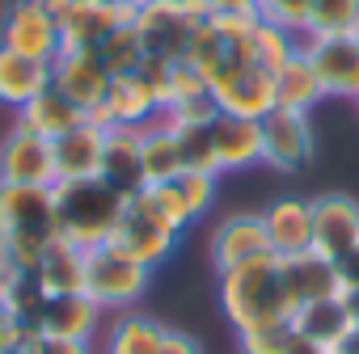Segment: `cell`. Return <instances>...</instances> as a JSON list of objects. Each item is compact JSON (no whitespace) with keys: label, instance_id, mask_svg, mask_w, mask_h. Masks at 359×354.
Masks as SVG:
<instances>
[{"label":"cell","instance_id":"cell-1","mask_svg":"<svg viewBox=\"0 0 359 354\" xmlns=\"http://www.w3.org/2000/svg\"><path fill=\"white\" fill-rule=\"evenodd\" d=\"M220 308L237 333L262 329V325H292L300 312V299L283 274V257L266 253L258 262L224 270L220 274Z\"/></svg>","mask_w":359,"mask_h":354},{"label":"cell","instance_id":"cell-2","mask_svg":"<svg viewBox=\"0 0 359 354\" xmlns=\"http://www.w3.org/2000/svg\"><path fill=\"white\" fill-rule=\"evenodd\" d=\"M60 241L51 186H5L0 182V249L18 274H34L43 253Z\"/></svg>","mask_w":359,"mask_h":354},{"label":"cell","instance_id":"cell-3","mask_svg":"<svg viewBox=\"0 0 359 354\" xmlns=\"http://www.w3.org/2000/svg\"><path fill=\"white\" fill-rule=\"evenodd\" d=\"M51 194H55L60 241H68L85 253L110 245V236L127 211V199L114 186H106L102 177H76V182H55Z\"/></svg>","mask_w":359,"mask_h":354},{"label":"cell","instance_id":"cell-4","mask_svg":"<svg viewBox=\"0 0 359 354\" xmlns=\"http://www.w3.org/2000/svg\"><path fill=\"white\" fill-rule=\"evenodd\" d=\"M216 13L212 0H152L135 13V34L148 59H187L191 38Z\"/></svg>","mask_w":359,"mask_h":354},{"label":"cell","instance_id":"cell-5","mask_svg":"<svg viewBox=\"0 0 359 354\" xmlns=\"http://www.w3.org/2000/svg\"><path fill=\"white\" fill-rule=\"evenodd\" d=\"M43 9L60 26V51H93L114 30L135 26V13L123 0H43Z\"/></svg>","mask_w":359,"mask_h":354},{"label":"cell","instance_id":"cell-6","mask_svg":"<svg viewBox=\"0 0 359 354\" xmlns=\"http://www.w3.org/2000/svg\"><path fill=\"white\" fill-rule=\"evenodd\" d=\"M152 283V270L118 253L114 245L89 249L85 257V295L106 312V308H131Z\"/></svg>","mask_w":359,"mask_h":354},{"label":"cell","instance_id":"cell-7","mask_svg":"<svg viewBox=\"0 0 359 354\" xmlns=\"http://www.w3.org/2000/svg\"><path fill=\"white\" fill-rule=\"evenodd\" d=\"M296 47L309 55L325 97L359 101V34H300Z\"/></svg>","mask_w":359,"mask_h":354},{"label":"cell","instance_id":"cell-8","mask_svg":"<svg viewBox=\"0 0 359 354\" xmlns=\"http://www.w3.org/2000/svg\"><path fill=\"white\" fill-rule=\"evenodd\" d=\"M177 236H182V232H173L169 224H161L156 211L144 203V194H135V199H127V211H123V220H118L110 245H114L118 253H127L131 262L156 270V266L169 262V253L177 249Z\"/></svg>","mask_w":359,"mask_h":354},{"label":"cell","instance_id":"cell-9","mask_svg":"<svg viewBox=\"0 0 359 354\" xmlns=\"http://www.w3.org/2000/svg\"><path fill=\"white\" fill-rule=\"evenodd\" d=\"M313 122L300 110H283L275 106L262 118V164H271L275 173H304L313 160Z\"/></svg>","mask_w":359,"mask_h":354},{"label":"cell","instance_id":"cell-10","mask_svg":"<svg viewBox=\"0 0 359 354\" xmlns=\"http://www.w3.org/2000/svg\"><path fill=\"white\" fill-rule=\"evenodd\" d=\"M0 47L30 55V59H47L55 64L60 55V26L43 5L30 0H5V17H0Z\"/></svg>","mask_w":359,"mask_h":354},{"label":"cell","instance_id":"cell-11","mask_svg":"<svg viewBox=\"0 0 359 354\" xmlns=\"http://www.w3.org/2000/svg\"><path fill=\"white\" fill-rule=\"evenodd\" d=\"M212 101L220 106V114H237V118H266L275 106H279V93H275V72L258 68V64H241L224 76H216L208 85Z\"/></svg>","mask_w":359,"mask_h":354},{"label":"cell","instance_id":"cell-12","mask_svg":"<svg viewBox=\"0 0 359 354\" xmlns=\"http://www.w3.org/2000/svg\"><path fill=\"white\" fill-rule=\"evenodd\" d=\"M0 182L5 186H55V152L51 139L13 127L0 143Z\"/></svg>","mask_w":359,"mask_h":354},{"label":"cell","instance_id":"cell-13","mask_svg":"<svg viewBox=\"0 0 359 354\" xmlns=\"http://www.w3.org/2000/svg\"><path fill=\"white\" fill-rule=\"evenodd\" d=\"M359 249V203L346 194L313 199V253L338 262Z\"/></svg>","mask_w":359,"mask_h":354},{"label":"cell","instance_id":"cell-14","mask_svg":"<svg viewBox=\"0 0 359 354\" xmlns=\"http://www.w3.org/2000/svg\"><path fill=\"white\" fill-rule=\"evenodd\" d=\"M208 253H212L216 274L266 257V253H271V241H266V228H262V211H258V215H229V220H220V224L212 228Z\"/></svg>","mask_w":359,"mask_h":354},{"label":"cell","instance_id":"cell-15","mask_svg":"<svg viewBox=\"0 0 359 354\" xmlns=\"http://www.w3.org/2000/svg\"><path fill=\"white\" fill-rule=\"evenodd\" d=\"M110 80H114V76L102 68V59H97L93 51H60L55 64H51V85H55L72 106H81L85 114L106 101Z\"/></svg>","mask_w":359,"mask_h":354},{"label":"cell","instance_id":"cell-16","mask_svg":"<svg viewBox=\"0 0 359 354\" xmlns=\"http://www.w3.org/2000/svg\"><path fill=\"white\" fill-rule=\"evenodd\" d=\"M296 333L300 337H309V341H317L325 354H342V346L351 341V333H355V312H351V304H346V295H330V299H313V304H300V312H296Z\"/></svg>","mask_w":359,"mask_h":354},{"label":"cell","instance_id":"cell-17","mask_svg":"<svg viewBox=\"0 0 359 354\" xmlns=\"http://www.w3.org/2000/svg\"><path fill=\"white\" fill-rule=\"evenodd\" d=\"M262 228H266L271 253H279V257L309 253L313 249V203L283 194L262 211Z\"/></svg>","mask_w":359,"mask_h":354},{"label":"cell","instance_id":"cell-18","mask_svg":"<svg viewBox=\"0 0 359 354\" xmlns=\"http://www.w3.org/2000/svg\"><path fill=\"white\" fill-rule=\"evenodd\" d=\"M212 148H216V169L237 173L262 160V122L258 118H237V114H216L212 118Z\"/></svg>","mask_w":359,"mask_h":354},{"label":"cell","instance_id":"cell-19","mask_svg":"<svg viewBox=\"0 0 359 354\" xmlns=\"http://www.w3.org/2000/svg\"><path fill=\"white\" fill-rule=\"evenodd\" d=\"M102 182L114 186L123 199H135L144 182V160H140V127H110L106 131V152H102Z\"/></svg>","mask_w":359,"mask_h":354},{"label":"cell","instance_id":"cell-20","mask_svg":"<svg viewBox=\"0 0 359 354\" xmlns=\"http://www.w3.org/2000/svg\"><path fill=\"white\" fill-rule=\"evenodd\" d=\"M110 127H144L152 122V114L161 110V97H156V85L152 76L140 68V72H127V76H114L110 89H106V101H102Z\"/></svg>","mask_w":359,"mask_h":354},{"label":"cell","instance_id":"cell-21","mask_svg":"<svg viewBox=\"0 0 359 354\" xmlns=\"http://www.w3.org/2000/svg\"><path fill=\"white\" fill-rule=\"evenodd\" d=\"M102 325V308L89 295H47L39 312L43 337H68V341H93Z\"/></svg>","mask_w":359,"mask_h":354},{"label":"cell","instance_id":"cell-22","mask_svg":"<svg viewBox=\"0 0 359 354\" xmlns=\"http://www.w3.org/2000/svg\"><path fill=\"white\" fill-rule=\"evenodd\" d=\"M51 152H55V177H60V182L97 177L102 173V152H106V131L85 118L81 127H72L68 135H60L51 143Z\"/></svg>","mask_w":359,"mask_h":354},{"label":"cell","instance_id":"cell-23","mask_svg":"<svg viewBox=\"0 0 359 354\" xmlns=\"http://www.w3.org/2000/svg\"><path fill=\"white\" fill-rule=\"evenodd\" d=\"M140 160H144V182H148V186L173 182L177 173H187V160H182V143H177V131L161 118V110L152 114V122H144V127H140Z\"/></svg>","mask_w":359,"mask_h":354},{"label":"cell","instance_id":"cell-24","mask_svg":"<svg viewBox=\"0 0 359 354\" xmlns=\"http://www.w3.org/2000/svg\"><path fill=\"white\" fill-rule=\"evenodd\" d=\"M43 89H51V64L47 59H30V55L0 47V106L22 110Z\"/></svg>","mask_w":359,"mask_h":354},{"label":"cell","instance_id":"cell-25","mask_svg":"<svg viewBox=\"0 0 359 354\" xmlns=\"http://www.w3.org/2000/svg\"><path fill=\"white\" fill-rule=\"evenodd\" d=\"M85 122V110L81 106H72L55 85L51 89H43L34 101H26L22 110H18V127L22 131H34V135H43V139H60V135H68L72 127H81Z\"/></svg>","mask_w":359,"mask_h":354},{"label":"cell","instance_id":"cell-26","mask_svg":"<svg viewBox=\"0 0 359 354\" xmlns=\"http://www.w3.org/2000/svg\"><path fill=\"white\" fill-rule=\"evenodd\" d=\"M85 257H89L85 249H76L68 241H55L43 253L39 270H34L39 287L47 295H85Z\"/></svg>","mask_w":359,"mask_h":354},{"label":"cell","instance_id":"cell-27","mask_svg":"<svg viewBox=\"0 0 359 354\" xmlns=\"http://www.w3.org/2000/svg\"><path fill=\"white\" fill-rule=\"evenodd\" d=\"M283 274L296 291L300 304H313V299H330V295H342V283H338V270L330 257L321 253H296V257H283Z\"/></svg>","mask_w":359,"mask_h":354},{"label":"cell","instance_id":"cell-28","mask_svg":"<svg viewBox=\"0 0 359 354\" xmlns=\"http://www.w3.org/2000/svg\"><path fill=\"white\" fill-rule=\"evenodd\" d=\"M275 93H279V106L283 110H300V114H309L325 93H321V80H317V72H313V64H309V55L296 47L292 51V59L275 72Z\"/></svg>","mask_w":359,"mask_h":354},{"label":"cell","instance_id":"cell-29","mask_svg":"<svg viewBox=\"0 0 359 354\" xmlns=\"http://www.w3.org/2000/svg\"><path fill=\"white\" fill-rule=\"evenodd\" d=\"M161 337H165V325L152 320V316H118L110 329H106V354H156L161 350Z\"/></svg>","mask_w":359,"mask_h":354},{"label":"cell","instance_id":"cell-30","mask_svg":"<svg viewBox=\"0 0 359 354\" xmlns=\"http://www.w3.org/2000/svg\"><path fill=\"white\" fill-rule=\"evenodd\" d=\"M93 55L102 59V68L110 72V76H127V72H140L144 68V43H140V34H135V26H123V30H114L106 43H97L93 47Z\"/></svg>","mask_w":359,"mask_h":354},{"label":"cell","instance_id":"cell-31","mask_svg":"<svg viewBox=\"0 0 359 354\" xmlns=\"http://www.w3.org/2000/svg\"><path fill=\"white\" fill-rule=\"evenodd\" d=\"M309 34H359V0H313Z\"/></svg>","mask_w":359,"mask_h":354},{"label":"cell","instance_id":"cell-32","mask_svg":"<svg viewBox=\"0 0 359 354\" xmlns=\"http://www.w3.org/2000/svg\"><path fill=\"white\" fill-rule=\"evenodd\" d=\"M0 295H5V308H9L22 325H39V312H43L47 291L39 287V278H34V274H13Z\"/></svg>","mask_w":359,"mask_h":354},{"label":"cell","instance_id":"cell-33","mask_svg":"<svg viewBox=\"0 0 359 354\" xmlns=\"http://www.w3.org/2000/svg\"><path fill=\"white\" fill-rule=\"evenodd\" d=\"M258 13H262L271 26L287 30L292 38H300V34H309V26H313V0H258Z\"/></svg>","mask_w":359,"mask_h":354},{"label":"cell","instance_id":"cell-34","mask_svg":"<svg viewBox=\"0 0 359 354\" xmlns=\"http://www.w3.org/2000/svg\"><path fill=\"white\" fill-rule=\"evenodd\" d=\"M140 194H144V203L156 211V220H161V224H169L173 232H182V228H191V224H195L173 182H161V186H144Z\"/></svg>","mask_w":359,"mask_h":354},{"label":"cell","instance_id":"cell-35","mask_svg":"<svg viewBox=\"0 0 359 354\" xmlns=\"http://www.w3.org/2000/svg\"><path fill=\"white\" fill-rule=\"evenodd\" d=\"M173 186H177V194H182L191 220H203V215L212 211V203H216V173H195V169H187V173L173 177Z\"/></svg>","mask_w":359,"mask_h":354},{"label":"cell","instance_id":"cell-36","mask_svg":"<svg viewBox=\"0 0 359 354\" xmlns=\"http://www.w3.org/2000/svg\"><path fill=\"white\" fill-rule=\"evenodd\" d=\"M292 333H296V325H262V329L237 333V346H241V354H283Z\"/></svg>","mask_w":359,"mask_h":354},{"label":"cell","instance_id":"cell-37","mask_svg":"<svg viewBox=\"0 0 359 354\" xmlns=\"http://www.w3.org/2000/svg\"><path fill=\"white\" fill-rule=\"evenodd\" d=\"M156 354H203V346L191 337V333H182V329H165V337H161V350Z\"/></svg>","mask_w":359,"mask_h":354},{"label":"cell","instance_id":"cell-38","mask_svg":"<svg viewBox=\"0 0 359 354\" xmlns=\"http://www.w3.org/2000/svg\"><path fill=\"white\" fill-rule=\"evenodd\" d=\"M22 320L5 308V304H0V354H13V346H18V337H22Z\"/></svg>","mask_w":359,"mask_h":354},{"label":"cell","instance_id":"cell-39","mask_svg":"<svg viewBox=\"0 0 359 354\" xmlns=\"http://www.w3.org/2000/svg\"><path fill=\"white\" fill-rule=\"evenodd\" d=\"M43 354H93L89 341H68V337H43Z\"/></svg>","mask_w":359,"mask_h":354},{"label":"cell","instance_id":"cell-40","mask_svg":"<svg viewBox=\"0 0 359 354\" xmlns=\"http://www.w3.org/2000/svg\"><path fill=\"white\" fill-rule=\"evenodd\" d=\"M283 354H325L317 341H309V337H300V333H292V341H287V350Z\"/></svg>","mask_w":359,"mask_h":354},{"label":"cell","instance_id":"cell-41","mask_svg":"<svg viewBox=\"0 0 359 354\" xmlns=\"http://www.w3.org/2000/svg\"><path fill=\"white\" fill-rule=\"evenodd\" d=\"M13 274H18V270L9 266V257H5V249H0V291H5V283H9Z\"/></svg>","mask_w":359,"mask_h":354},{"label":"cell","instance_id":"cell-42","mask_svg":"<svg viewBox=\"0 0 359 354\" xmlns=\"http://www.w3.org/2000/svg\"><path fill=\"white\" fill-rule=\"evenodd\" d=\"M346 304H351V312H355V320H359V291H351V295H346Z\"/></svg>","mask_w":359,"mask_h":354},{"label":"cell","instance_id":"cell-43","mask_svg":"<svg viewBox=\"0 0 359 354\" xmlns=\"http://www.w3.org/2000/svg\"><path fill=\"white\" fill-rule=\"evenodd\" d=\"M123 5H131V9H144V5H152V0H123Z\"/></svg>","mask_w":359,"mask_h":354},{"label":"cell","instance_id":"cell-44","mask_svg":"<svg viewBox=\"0 0 359 354\" xmlns=\"http://www.w3.org/2000/svg\"><path fill=\"white\" fill-rule=\"evenodd\" d=\"M30 5H43V0H30Z\"/></svg>","mask_w":359,"mask_h":354}]
</instances>
